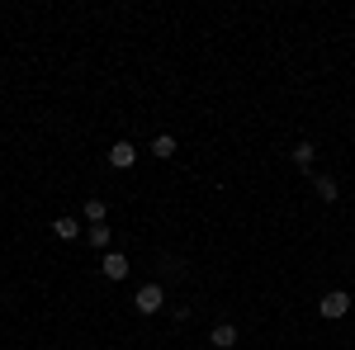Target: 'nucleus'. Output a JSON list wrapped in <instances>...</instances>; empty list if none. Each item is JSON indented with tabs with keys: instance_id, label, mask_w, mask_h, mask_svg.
<instances>
[{
	"instance_id": "f257e3e1",
	"label": "nucleus",
	"mask_w": 355,
	"mask_h": 350,
	"mask_svg": "<svg viewBox=\"0 0 355 350\" xmlns=\"http://www.w3.org/2000/svg\"><path fill=\"white\" fill-rule=\"evenodd\" d=\"M133 308L142 313V317H157V313L166 308V289H162V284H142L137 298H133Z\"/></svg>"
},
{
	"instance_id": "6e6552de",
	"label": "nucleus",
	"mask_w": 355,
	"mask_h": 350,
	"mask_svg": "<svg viewBox=\"0 0 355 350\" xmlns=\"http://www.w3.org/2000/svg\"><path fill=\"white\" fill-rule=\"evenodd\" d=\"M105 213H110V204L105 199H85V222L95 227V222H105Z\"/></svg>"
},
{
	"instance_id": "39448f33",
	"label": "nucleus",
	"mask_w": 355,
	"mask_h": 350,
	"mask_svg": "<svg viewBox=\"0 0 355 350\" xmlns=\"http://www.w3.org/2000/svg\"><path fill=\"white\" fill-rule=\"evenodd\" d=\"M209 341H214L218 350H232V346H237V326H232V322H218V326H214V336H209Z\"/></svg>"
},
{
	"instance_id": "423d86ee",
	"label": "nucleus",
	"mask_w": 355,
	"mask_h": 350,
	"mask_svg": "<svg viewBox=\"0 0 355 350\" xmlns=\"http://www.w3.org/2000/svg\"><path fill=\"white\" fill-rule=\"evenodd\" d=\"M53 232L62 237V242H76V237H81V222H76V218H57Z\"/></svg>"
},
{
	"instance_id": "9d476101",
	"label": "nucleus",
	"mask_w": 355,
	"mask_h": 350,
	"mask_svg": "<svg viewBox=\"0 0 355 350\" xmlns=\"http://www.w3.org/2000/svg\"><path fill=\"white\" fill-rule=\"evenodd\" d=\"M152 152H157V157H162V161H166V157L175 152V137H171V133H162V137H157V142H152Z\"/></svg>"
},
{
	"instance_id": "9b49d317",
	"label": "nucleus",
	"mask_w": 355,
	"mask_h": 350,
	"mask_svg": "<svg viewBox=\"0 0 355 350\" xmlns=\"http://www.w3.org/2000/svg\"><path fill=\"white\" fill-rule=\"evenodd\" d=\"M90 246H110V227H105V222L90 227Z\"/></svg>"
},
{
	"instance_id": "20e7f679",
	"label": "nucleus",
	"mask_w": 355,
	"mask_h": 350,
	"mask_svg": "<svg viewBox=\"0 0 355 350\" xmlns=\"http://www.w3.org/2000/svg\"><path fill=\"white\" fill-rule=\"evenodd\" d=\"M100 270H105V279H128V256H123V251H110V256L100 261Z\"/></svg>"
},
{
	"instance_id": "0eeeda50",
	"label": "nucleus",
	"mask_w": 355,
	"mask_h": 350,
	"mask_svg": "<svg viewBox=\"0 0 355 350\" xmlns=\"http://www.w3.org/2000/svg\"><path fill=\"white\" fill-rule=\"evenodd\" d=\"M313 189H318V199H322V204H331V199H336V194H341V189H336V180H331V175H318V180H313Z\"/></svg>"
},
{
	"instance_id": "f03ea898",
	"label": "nucleus",
	"mask_w": 355,
	"mask_h": 350,
	"mask_svg": "<svg viewBox=\"0 0 355 350\" xmlns=\"http://www.w3.org/2000/svg\"><path fill=\"white\" fill-rule=\"evenodd\" d=\"M351 303H355L351 294H341V289H331V294H322V303H318V313H322L327 322H336V317H346V313H351Z\"/></svg>"
},
{
	"instance_id": "7ed1b4c3",
	"label": "nucleus",
	"mask_w": 355,
	"mask_h": 350,
	"mask_svg": "<svg viewBox=\"0 0 355 350\" xmlns=\"http://www.w3.org/2000/svg\"><path fill=\"white\" fill-rule=\"evenodd\" d=\"M133 161H137V147H133V142H114V147H110V166H114V170H128Z\"/></svg>"
},
{
	"instance_id": "1a4fd4ad",
	"label": "nucleus",
	"mask_w": 355,
	"mask_h": 350,
	"mask_svg": "<svg viewBox=\"0 0 355 350\" xmlns=\"http://www.w3.org/2000/svg\"><path fill=\"white\" fill-rule=\"evenodd\" d=\"M289 157H294V166H303V170H308V166H313V157H318V147H313V142H299Z\"/></svg>"
}]
</instances>
